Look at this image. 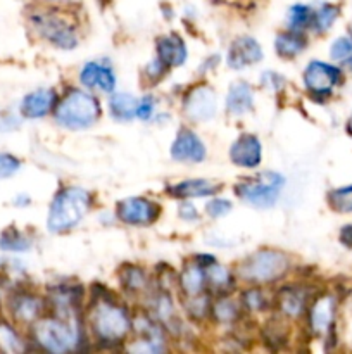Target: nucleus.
<instances>
[{"label":"nucleus","mask_w":352,"mask_h":354,"mask_svg":"<svg viewBox=\"0 0 352 354\" xmlns=\"http://www.w3.org/2000/svg\"><path fill=\"white\" fill-rule=\"evenodd\" d=\"M92 332L99 342L114 344L126 339L131 330L128 311L113 299H97L90 313Z\"/></svg>","instance_id":"obj_3"},{"label":"nucleus","mask_w":352,"mask_h":354,"mask_svg":"<svg viewBox=\"0 0 352 354\" xmlns=\"http://www.w3.org/2000/svg\"><path fill=\"white\" fill-rule=\"evenodd\" d=\"M289 270V256L276 249H261L244 259L238 268L242 279L248 283H269L282 279Z\"/></svg>","instance_id":"obj_5"},{"label":"nucleus","mask_w":352,"mask_h":354,"mask_svg":"<svg viewBox=\"0 0 352 354\" xmlns=\"http://www.w3.org/2000/svg\"><path fill=\"white\" fill-rule=\"evenodd\" d=\"M338 241H340V244L344 245V248L352 249V223L344 225V227L340 228V234H338Z\"/></svg>","instance_id":"obj_41"},{"label":"nucleus","mask_w":352,"mask_h":354,"mask_svg":"<svg viewBox=\"0 0 352 354\" xmlns=\"http://www.w3.org/2000/svg\"><path fill=\"white\" fill-rule=\"evenodd\" d=\"M283 183H285V178L280 173H261L254 178L242 180L235 187V192L251 206L266 209L278 201Z\"/></svg>","instance_id":"obj_6"},{"label":"nucleus","mask_w":352,"mask_h":354,"mask_svg":"<svg viewBox=\"0 0 352 354\" xmlns=\"http://www.w3.org/2000/svg\"><path fill=\"white\" fill-rule=\"evenodd\" d=\"M211 313L214 315V318L219 324H233L240 317V310H238L237 303L231 299H219L211 308Z\"/></svg>","instance_id":"obj_32"},{"label":"nucleus","mask_w":352,"mask_h":354,"mask_svg":"<svg viewBox=\"0 0 352 354\" xmlns=\"http://www.w3.org/2000/svg\"><path fill=\"white\" fill-rule=\"evenodd\" d=\"M340 16V7L335 3L323 2L320 6L313 7V23H311V30L317 35H323L330 30L335 24V21Z\"/></svg>","instance_id":"obj_23"},{"label":"nucleus","mask_w":352,"mask_h":354,"mask_svg":"<svg viewBox=\"0 0 352 354\" xmlns=\"http://www.w3.org/2000/svg\"><path fill=\"white\" fill-rule=\"evenodd\" d=\"M254 107V95L247 83L237 82L230 86V92L226 97V109L228 113L240 116V114L248 113Z\"/></svg>","instance_id":"obj_22"},{"label":"nucleus","mask_w":352,"mask_h":354,"mask_svg":"<svg viewBox=\"0 0 352 354\" xmlns=\"http://www.w3.org/2000/svg\"><path fill=\"white\" fill-rule=\"evenodd\" d=\"M206 283H209L214 290L223 292V290L230 289L233 279H231V273L224 266L216 265V261H214L206 266Z\"/></svg>","instance_id":"obj_30"},{"label":"nucleus","mask_w":352,"mask_h":354,"mask_svg":"<svg viewBox=\"0 0 352 354\" xmlns=\"http://www.w3.org/2000/svg\"><path fill=\"white\" fill-rule=\"evenodd\" d=\"M231 211V203L226 199H213L207 203L206 213L211 218H221L224 214H228Z\"/></svg>","instance_id":"obj_37"},{"label":"nucleus","mask_w":352,"mask_h":354,"mask_svg":"<svg viewBox=\"0 0 352 354\" xmlns=\"http://www.w3.org/2000/svg\"><path fill=\"white\" fill-rule=\"evenodd\" d=\"M275 47L278 55H282V57H295L307 47V38L304 37L302 31L290 30L289 33H280L276 37Z\"/></svg>","instance_id":"obj_24"},{"label":"nucleus","mask_w":352,"mask_h":354,"mask_svg":"<svg viewBox=\"0 0 352 354\" xmlns=\"http://www.w3.org/2000/svg\"><path fill=\"white\" fill-rule=\"evenodd\" d=\"M344 82L340 66L323 61H311L304 69V85L316 97H328Z\"/></svg>","instance_id":"obj_8"},{"label":"nucleus","mask_w":352,"mask_h":354,"mask_svg":"<svg viewBox=\"0 0 352 354\" xmlns=\"http://www.w3.org/2000/svg\"><path fill=\"white\" fill-rule=\"evenodd\" d=\"M352 55V35H344L333 40L330 47V57L335 62H345Z\"/></svg>","instance_id":"obj_34"},{"label":"nucleus","mask_w":352,"mask_h":354,"mask_svg":"<svg viewBox=\"0 0 352 354\" xmlns=\"http://www.w3.org/2000/svg\"><path fill=\"white\" fill-rule=\"evenodd\" d=\"M337 318V297L333 294H321L309 308V327L314 335H331Z\"/></svg>","instance_id":"obj_10"},{"label":"nucleus","mask_w":352,"mask_h":354,"mask_svg":"<svg viewBox=\"0 0 352 354\" xmlns=\"http://www.w3.org/2000/svg\"><path fill=\"white\" fill-rule=\"evenodd\" d=\"M171 158L182 162H202L206 158V145L192 130H179L171 145Z\"/></svg>","instance_id":"obj_13"},{"label":"nucleus","mask_w":352,"mask_h":354,"mask_svg":"<svg viewBox=\"0 0 352 354\" xmlns=\"http://www.w3.org/2000/svg\"><path fill=\"white\" fill-rule=\"evenodd\" d=\"M79 82L90 90L100 88L102 92L110 93L116 86V76L107 66H100L99 62H86L79 73Z\"/></svg>","instance_id":"obj_17"},{"label":"nucleus","mask_w":352,"mask_h":354,"mask_svg":"<svg viewBox=\"0 0 352 354\" xmlns=\"http://www.w3.org/2000/svg\"><path fill=\"white\" fill-rule=\"evenodd\" d=\"M55 107V92L48 88L35 90L21 99L19 114L24 120H40Z\"/></svg>","instance_id":"obj_15"},{"label":"nucleus","mask_w":352,"mask_h":354,"mask_svg":"<svg viewBox=\"0 0 352 354\" xmlns=\"http://www.w3.org/2000/svg\"><path fill=\"white\" fill-rule=\"evenodd\" d=\"M90 206H92V194L88 190L78 187L61 190L54 197L48 209L47 228L54 234L71 230L81 221Z\"/></svg>","instance_id":"obj_2"},{"label":"nucleus","mask_w":352,"mask_h":354,"mask_svg":"<svg viewBox=\"0 0 352 354\" xmlns=\"http://www.w3.org/2000/svg\"><path fill=\"white\" fill-rule=\"evenodd\" d=\"M183 109L192 121L211 120L216 114V93L209 85L195 86L186 93Z\"/></svg>","instance_id":"obj_11"},{"label":"nucleus","mask_w":352,"mask_h":354,"mask_svg":"<svg viewBox=\"0 0 352 354\" xmlns=\"http://www.w3.org/2000/svg\"><path fill=\"white\" fill-rule=\"evenodd\" d=\"M99 100L92 93L81 90H71L64 99L55 106L54 118L57 124L68 130H83L99 120Z\"/></svg>","instance_id":"obj_4"},{"label":"nucleus","mask_w":352,"mask_h":354,"mask_svg":"<svg viewBox=\"0 0 352 354\" xmlns=\"http://www.w3.org/2000/svg\"><path fill=\"white\" fill-rule=\"evenodd\" d=\"M261 142L254 135L244 133L233 142L230 149V159L240 168H255L261 162Z\"/></svg>","instance_id":"obj_16"},{"label":"nucleus","mask_w":352,"mask_h":354,"mask_svg":"<svg viewBox=\"0 0 352 354\" xmlns=\"http://www.w3.org/2000/svg\"><path fill=\"white\" fill-rule=\"evenodd\" d=\"M33 339L48 353H68L79 341V324L75 308H55V313L43 315L33 325Z\"/></svg>","instance_id":"obj_1"},{"label":"nucleus","mask_w":352,"mask_h":354,"mask_svg":"<svg viewBox=\"0 0 352 354\" xmlns=\"http://www.w3.org/2000/svg\"><path fill=\"white\" fill-rule=\"evenodd\" d=\"M286 21H289V30L302 31L306 28H311V23H313V6L295 3V6L290 7Z\"/></svg>","instance_id":"obj_29"},{"label":"nucleus","mask_w":352,"mask_h":354,"mask_svg":"<svg viewBox=\"0 0 352 354\" xmlns=\"http://www.w3.org/2000/svg\"><path fill=\"white\" fill-rule=\"evenodd\" d=\"M188 303H186V311H188L190 317L193 318H204L207 313H211V301L209 297H202L200 294L197 296L186 297Z\"/></svg>","instance_id":"obj_35"},{"label":"nucleus","mask_w":352,"mask_h":354,"mask_svg":"<svg viewBox=\"0 0 352 354\" xmlns=\"http://www.w3.org/2000/svg\"><path fill=\"white\" fill-rule=\"evenodd\" d=\"M179 216L186 221H195L199 218V213H197L195 206L192 203H182L179 204Z\"/></svg>","instance_id":"obj_40"},{"label":"nucleus","mask_w":352,"mask_h":354,"mask_svg":"<svg viewBox=\"0 0 352 354\" xmlns=\"http://www.w3.org/2000/svg\"><path fill=\"white\" fill-rule=\"evenodd\" d=\"M31 249V241L26 234L17 228H6L0 234V251L6 252H26Z\"/></svg>","instance_id":"obj_26"},{"label":"nucleus","mask_w":352,"mask_h":354,"mask_svg":"<svg viewBox=\"0 0 352 354\" xmlns=\"http://www.w3.org/2000/svg\"><path fill=\"white\" fill-rule=\"evenodd\" d=\"M262 59V48L252 37H238L231 41L228 50V66L233 69L257 64Z\"/></svg>","instance_id":"obj_14"},{"label":"nucleus","mask_w":352,"mask_h":354,"mask_svg":"<svg viewBox=\"0 0 352 354\" xmlns=\"http://www.w3.org/2000/svg\"><path fill=\"white\" fill-rule=\"evenodd\" d=\"M351 35H352V23H351Z\"/></svg>","instance_id":"obj_46"},{"label":"nucleus","mask_w":352,"mask_h":354,"mask_svg":"<svg viewBox=\"0 0 352 354\" xmlns=\"http://www.w3.org/2000/svg\"><path fill=\"white\" fill-rule=\"evenodd\" d=\"M161 214V207L154 201L144 197H130L117 204V218L126 225L133 227H145L152 225Z\"/></svg>","instance_id":"obj_9"},{"label":"nucleus","mask_w":352,"mask_h":354,"mask_svg":"<svg viewBox=\"0 0 352 354\" xmlns=\"http://www.w3.org/2000/svg\"><path fill=\"white\" fill-rule=\"evenodd\" d=\"M21 124V118L12 113H0V131L2 133H10V131L17 130Z\"/></svg>","instance_id":"obj_38"},{"label":"nucleus","mask_w":352,"mask_h":354,"mask_svg":"<svg viewBox=\"0 0 352 354\" xmlns=\"http://www.w3.org/2000/svg\"><path fill=\"white\" fill-rule=\"evenodd\" d=\"M26 349L24 339L21 337L16 325L7 320H0V351L3 353H21Z\"/></svg>","instance_id":"obj_25"},{"label":"nucleus","mask_w":352,"mask_h":354,"mask_svg":"<svg viewBox=\"0 0 352 354\" xmlns=\"http://www.w3.org/2000/svg\"><path fill=\"white\" fill-rule=\"evenodd\" d=\"M43 299L28 290H19L9 297V313L16 324L33 325L43 317Z\"/></svg>","instance_id":"obj_12"},{"label":"nucleus","mask_w":352,"mask_h":354,"mask_svg":"<svg viewBox=\"0 0 352 354\" xmlns=\"http://www.w3.org/2000/svg\"><path fill=\"white\" fill-rule=\"evenodd\" d=\"M14 204H16V206H19V207L28 206V204H30V197H28V196H17L16 199H14Z\"/></svg>","instance_id":"obj_42"},{"label":"nucleus","mask_w":352,"mask_h":354,"mask_svg":"<svg viewBox=\"0 0 352 354\" xmlns=\"http://www.w3.org/2000/svg\"><path fill=\"white\" fill-rule=\"evenodd\" d=\"M328 204L333 211L340 214L352 213V185L338 187L328 192Z\"/></svg>","instance_id":"obj_31"},{"label":"nucleus","mask_w":352,"mask_h":354,"mask_svg":"<svg viewBox=\"0 0 352 354\" xmlns=\"http://www.w3.org/2000/svg\"><path fill=\"white\" fill-rule=\"evenodd\" d=\"M138 100L135 99L130 93H116V95L110 99V113L117 120H131L137 113Z\"/></svg>","instance_id":"obj_27"},{"label":"nucleus","mask_w":352,"mask_h":354,"mask_svg":"<svg viewBox=\"0 0 352 354\" xmlns=\"http://www.w3.org/2000/svg\"><path fill=\"white\" fill-rule=\"evenodd\" d=\"M3 266V259H0V268H2Z\"/></svg>","instance_id":"obj_45"},{"label":"nucleus","mask_w":352,"mask_h":354,"mask_svg":"<svg viewBox=\"0 0 352 354\" xmlns=\"http://www.w3.org/2000/svg\"><path fill=\"white\" fill-rule=\"evenodd\" d=\"M21 169L19 158L9 152H0V180L12 178Z\"/></svg>","instance_id":"obj_36"},{"label":"nucleus","mask_w":352,"mask_h":354,"mask_svg":"<svg viewBox=\"0 0 352 354\" xmlns=\"http://www.w3.org/2000/svg\"><path fill=\"white\" fill-rule=\"evenodd\" d=\"M121 282L126 290L133 294H140L148 289V277L147 273L137 266H126L121 273Z\"/></svg>","instance_id":"obj_28"},{"label":"nucleus","mask_w":352,"mask_h":354,"mask_svg":"<svg viewBox=\"0 0 352 354\" xmlns=\"http://www.w3.org/2000/svg\"><path fill=\"white\" fill-rule=\"evenodd\" d=\"M242 304L247 311L251 313H257V311H264L268 308L269 301L266 299L264 292L257 287H252V289H247L244 294H242Z\"/></svg>","instance_id":"obj_33"},{"label":"nucleus","mask_w":352,"mask_h":354,"mask_svg":"<svg viewBox=\"0 0 352 354\" xmlns=\"http://www.w3.org/2000/svg\"><path fill=\"white\" fill-rule=\"evenodd\" d=\"M217 190H219V185L211 182V180L192 178L176 183V185H173L168 192L171 194L173 197H176V199H193V197L213 196Z\"/></svg>","instance_id":"obj_20"},{"label":"nucleus","mask_w":352,"mask_h":354,"mask_svg":"<svg viewBox=\"0 0 352 354\" xmlns=\"http://www.w3.org/2000/svg\"><path fill=\"white\" fill-rule=\"evenodd\" d=\"M347 133L352 137V114H351V118H349V121H347Z\"/></svg>","instance_id":"obj_44"},{"label":"nucleus","mask_w":352,"mask_h":354,"mask_svg":"<svg viewBox=\"0 0 352 354\" xmlns=\"http://www.w3.org/2000/svg\"><path fill=\"white\" fill-rule=\"evenodd\" d=\"M179 287L186 297L202 294L206 287V265H202L199 259L188 263L179 275Z\"/></svg>","instance_id":"obj_21"},{"label":"nucleus","mask_w":352,"mask_h":354,"mask_svg":"<svg viewBox=\"0 0 352 354\" xmlns=\"http://www.w3.org/2000/svg\"><path fill=\"white\" fill-rule=\"evenodd\" d=\"M278 308L286 318H299L307 310V292L299 286L285 287L278 296Z\"/></svg>","instance_id":"obj_19"},{"label":"nucleus","mask_w":352,"mask_h":354,"mask_svg":"<svg viewBox=\"0 0 352 354\" xmlns=\"http://www.w3.org/2000/svg\"><path fill=\"white\" fill-rule=\"evenodd\" d=\"M159 61L168 68L182 66L186 59V45L178 35H166L157 40Z\"/></svg>","instance_id":"obj_18"},{"label":"nucleus","mask_w":352,"mask_h":354,"mask_svg":"<svg viewBox=\"0 0 352 354\" xmlns=\"http://www.w3.org/2000/svg\"><path fill=\"white\" fill-rule=\"evenodd\" d=\"M342 64H344L345 68L349 69V71H352V55H351V57L347 59V61H345V62H342Z\"/></svg>","instance_id":"obj_43"},{"label":"nucleus","mask_w":352,"mask_h":354,"mask_svg":"<svg viewBox=\"0 0 352 354\" xmlns=\"http://www.w3.org/2000/svg\"><path fill=\"white\" fill-rule=\"evenodd\" d=\"M152 113H154V100H152V97H145V99H141L140 102H138L135 116H138L140 120L145 121L152 116Z\"/></svg>","instance_id":"obj_39"},{"label":"nucleus","mask_w":352,"mask_h":354,"mask_svg":"<svg viewBox=\"0 0 352 354\" xmlns=\"http://www.w3.org/2000/svg\"><path fill=\"white\" fill-rule=\"evenodd\" d=\"M31 24L37 28L38 35L59 48H75L78 37L72 24L57 10H38L31 16Z\"/></svg>","instance_id":"obj_7"}]
</instances>
